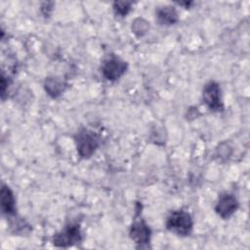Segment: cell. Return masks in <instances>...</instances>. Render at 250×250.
<instances>
[{
  "instance_id": "30bf717a",
  "label": "cell",
  "mask_w": 250,
  "mask_h": 250,
  "mask_svg": "<svg viewBox=\"0 0 250 250\" xmlns=\"http://www.w3.org/2000/svg\"><path fill=\"white\" fill-rule=\"evenodd\" d=\"M44 86L48 95L53 98H57L64 91L66 84L61 77L51 76L46 78Z\"/></svg>"
},
{
  "instance_id": "7c38bea8",
  "label": "cell",
  "mask_w": 250,
  "mask_h": 250,
  "mask_svg": "<svg viewBox=\"0 0 250 250\" xmlns=\"http://www.w3.org/2000/svg\"><path fill=\"white\" fill-rule=\"evenodd\" d=\"M132 7V3L131 2H127V1H117L114 2L113 4V9L116 15L124 17L126 16Z\"/></svg>"
},
{
  "instance_id": "3957f363",
  "label": "cell",
  "mask_w": 250,
  "mask_h": 250,
  "mask_svg": "<svg viewBox=\"0 0 250 250\" xmlns=\"http://www.w3.org/2000/svg\"><path fill=\"white\" fill-rule=\"evenodd\" d=\"M202 99L207 107L213 111L223 110L224 104L222 101L220 85L214 81L208 82L202 91Z\"/></svg>"
},
{
  "instance_id": "8992f818",
  "label": "cell",
  "mask_w": 250,
  "mask_h": 250,
  "mask_svg": "<svg viewBox=\"0 0 250 250\" xmlns=\"http://www.w3.org/2000/svg\"><path fill=\"white\" fill-rule=\"evenodd\" d=\"M151 231L142 218H137L130 229V236L139 245L147 244L150 240Z\"/></svg>"
},
{
  "instance_id": "8fae6325",
  "label": "cell",
  "mask_w": 250,
  "mask_h": 250,
  "mask_svg": "<svg viewBox=\"0 0 250 250\" xmlns=\"http://www.w3.org/2000/svg\"><path fill=\"white\" fill-rule=\"evenodd\" d=\"M149 28V24L148 22L141 18L136 19L133 22H132V30L133 32L137 35V36H143L144 34L146 33V31Z\"/></svg>"
},
{
  "instance_id": "ba28073f",
  "label": "cell",
  "mask_w": 250,
  "mask_h": 250,
  "mask_svg": "<svg viewBox=\"0 0 250 250\" xmlns=\"http://www.w3.org/2000/svg\"><path fill=\"white\" fill-rule=\"evenodd\" d=\"M156 20L160 24L171 25L178 21L179 17L176 9L172 6L158 7L156 10Z\"/></svg>"
},
{
  "instance_id": "277c9868",
  "label": "cell",
  "mask_w": 250,
  "mask_h": 250,
  "mask_svg": "<svg viewBox=\"0 0 250 250\" xmlns=\"http://www.w3.org/2000/svg\"><path fill=\"white\" fill-rule=\"evenodd\" d=\"M81 240L80 226L78 224H70L62 231L56 233L53 238V243L59 247H67L76 244Z\"/></svg>"
},
{
  "instance_id": "9c48e42d",
  "label": "cell",
  "mask_w": 250,
  "mask_h": 250,
  "mask_svg": "<svg viewBox=\"0 0 250 250\" xmlns=\"http://www.w3.org/2000/svg\"><path fill=\"white\" fill-rule=\"evenodd\" d=\"M1 208L3 213L7 215H14L16 211L14 193L7 186H2L1 188Z\"/></svg>"
},
{
  "instance_id": "5b68a950",
  "label": "cell",
  "mask_w": 250,
  "mask_h": 250,
  "mask_svg": "<svg viewBox=\"0 0 250 250\" xmlns=\"http://www.w3.org/2000/svg\"><path fill=\"white\" fill-rule=\"evenodd\" d=\"M127 69V63L118 57L111 56L105 60L102 66V73L107 80H116L121 77Z\"/></svg>"
},
{
  "instance_id": "52a82bcc",
  "label": "cell",
  "mask_w": 250,
  "mask_h": 250,
  "mask_svg": "<svg viewBox=\"0 0 250 250\" xmlns=\"http://www.w3.org/2000/svg\"><path fill=\"white\" fill-rule=\"evenodd\" d=\"M238 208V202L236 198L229 193H223L220 195L216 204V212L223 219L229 218Z\"/></svg>"
},
{
  "instance_id": "6da1fadb",
  "label": "cell",
  "mask_w": 250,
  "mask_h": 250,
  "mask_svg": "<svg viewBox=\"0 0 250 250\" xmlns=\"http://www.w3.org/2000/svg\"><path fill=\"white\" fill-rule=\"evenodd\" d=\"M192 218L189 213L179 210L173 212L166 221V228L178 235H188L192 230Z\"/></svg>"
},
{
  "instance_id": "7a4b0ae2",
  "label": "cell",
  "mask_w": 250,
  "mask_h": 250,
  "mask_svg": "<svg viewBox=\"0 0 250 250\" xmlns=\"http://www.w3.org/2000/svg\"><path fill=\"white\" fill-rule=\"evenodd\" d=\"M75 144L78 154L83 158H88L98 148L100 140L95 132L82 129L75 136Z\"/></svg>"
}]
</instances>
